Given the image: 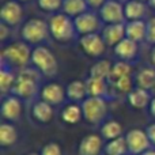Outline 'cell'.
Instances as JSON below:
<instances>
[{"instance_id": "cell-27", "label": "cell", "mask_w": 155, "mask_h": 155, "mask_svg": "<svg viewBox=\"0 0 155 155\" xmlns=\"http://www.w3.org/2000/svg\"><path fill=\"white\" fill-rule=\"evenodd\" d=\"M135 83L136 87L146 88V90H151L155 86V67H147L143 68L137 72L135 78Z\"/></svg>"}, {"instance_id": "cell-12", "label": "cell", "mask_w": 155, "mask_h": 155, "mask_svg": "<svg viewBox=\"0 0 155 155\" xmlns=\"http://www.w3.org/2000/svg\"><path fill=\"white\" fill-rule=\"evenodd\" d=\"M40 97L42 101L51 104L52 106H57V105L64 102V99L67 98V94H65V88L60 83L52 82L46 83L45 86L41 87Z\"/></svg>"}, {"instance_id": "cell-16", "label": "cell", "mask_w": 155, "mask_h": 155, "mask_svg": "<svg viewBox=\"0 0 155 155\" xmlns=\"http://www.w3.org/2000/svg\"><path fill=\"white\" fill-rule=\"evenodd\" d=\"M101 35L107 46L114 48L120 41L125 38V23H110L102 27Z\"/></svg>"}, {"instance_id": "cell-17", "label": "cell", "mask_w": 155, "mask_h": 155, "mask_svg": "<svg viewBox=\"0 0 155 155\" xmlns=\"http://www.w3.org/2000/svg\"><path fill=\"white\" fill-rule=\"evenodd\" d=\"M147 35V22L144 19L139 21H127L125 22V37L136 42L146 41Z\"/></svg>"}, {"instance_id": "cell-6", "label": "cell", "mask_w": 155, "mask_h": 155, "mask_svg": "<svg viewBox=\"0 0 155 155\" xmlns=\"http://www.w3.org/2000/svg\"><path fill=\"white\" fill-rule=\"evenodd\" d=\"M83 112V120L91 125H98L107 114V99L98 97H87L80 104Z\"/></svg>"}, {"instance_id": "cell-31", "label": "cell", "mask_w": 155, "mask_h": 155, "mask_svg": "<svg viewBox=\"0 0 155 155\" xmlns=\"http://www.w3.org/2000/svg\"><path fill=\"white\" fill-rule=\"evenodd\" d=\"M132 74V67L128 61H120L114 63L113 64V68H112V74H110V78H109V82H114V80L120 79L123 76H128Z\"/></svg>"}, {"instance_id": "cell-45", "label": "cell", "mask_w": 155, "mask_h": 155, "mask_svg": "<svg viewBox=\"0 0 155 155\" xmlns=\"http://www.w3.org/2000/svg\"><path fill=\"white\" fill-rule=\"evenodd\" d=\"M117 2H121V3H123V2H128V0H117Z\"/></svg>"}, {"instance_id": "cell-8", "label": "cell", "mask_w": 155, "mask_h": 155, "mask_svg": "<svg viewBox=\"0 0 155 155\" xmlns=\"http://www.w3.org/2000/svg\"><path fill=\"white\" fill-rule=\"evenodd\" d=\"M98 15L101 21L106 25L110 23H124V3L117 0H106L105 4L98 10Z\"/></svg>"}, {"instance_id": "cell-42", "label": "cell", "mask_w": 155, "mask_h": 155, "mask_svg": "<svg viewBox=\"0 0 155 155\" xmlns=\"http://www.w3.org/2000/svg\"><path fill=\"white\" fill-rule=\"evenodd\" d=\"M148 5L155 10V0H148Z\"/></svg>"}, {"instance_id": "cell-36", "label": "cell", "mask_w": 155, "mask_h": 155, "mask_svg": "<svg viewBox=\"0 0 155 155\" xmlns=\"http://www.w3.org/2000/svg\"><path fill=\"white\" fill-rule=\"evenodd\" d=\"M146 132H147L148 137H150V142H151V146L155 148V123L150 124V125L146 128Z\"/></svg>"}, {"instance_id": "cell-7", "label": "cell", "mask_w": 155, "mask_h": 155, "mask_svg": "<svg viewBox=\"0 0 155 155\" xmlns=\"http://www.w3.org/2000/svg\"><path fill=\"white\" fill-rule=\"evenodd\" d=\"M124 136H125L127 144H128V150H129V154L131 155H140L153 147L147 132L140 128L129 129Z\"/></svg>"}, {"instance_id": "cell-9", "label": "cell", "mask_w": 155, "mask_h": 155, "mask_svg": "<svg viewBox=\"0 0 155 155\" xmlns=\"http://www.w3.org/2000/svg\"><path fill=\"white\" fill-rule=\"evenodd\" d=\"M79 46L87 56L90 57H99L106 51V42L104 41L99 33H91V34L80 35Z\"/></svg>"}, {"instance_id": "cell-28", "label": "cell", "mask_w": 155, "mask_h": 155, "mask_svg": "<svg viewBox=\"0 0 155 155\" xmlns=\"http://www.w3.org/2000/svg\"><path fill=\"white\" fill-rule=\"evenodd\" d=\"M61 11L65 15L71 16V18H76L80 14L88 11V5L86 0H64L63 2Z\"/></svg>"}, {"instance_id": "cell-13", "label": "cell", "mask_w": 155, "mask_h": 155, "mask_svg": "<svg viewBox=\"0 0 155 155\" xmlns=\"http://www.w3.org/2000/svg\"><path fill=\"white\" fill-rule=\"evenodd\" d=\"M2 117L7 121H16L22 116V99L14 94H8L2 102Z\"/></svg>"}, {"instance_id": "cell-15", "label": "cell", "mask_w": 155, "mask_h": 155, "mask_svg": "<svg viewBox=\"0 0 155 155\" xmlns=\"http://www.w3.org/2000/svg\"><path fill=\"white\" fill-rule=\"evenodd\" d=\"M113 52L123 61H134L136 60L137 53H139V42L125 37L113 48Z\"/></svg>"}, {"instance_id": "cell-20", "label": "cell", "mask_w": 155, "mask_h": 155, "mask_svg": "<svg viewBox=\"0 0 155 155\" xmlns=\"http://www.w3.org/2000/svg\"><path fill=\"white\" fill-rule=\"evenodd\" d=\"M65 94H67V99L71 102H76V104H82L86 98L88 97L87 93V84L83 80H72L67 84L65 87Z\"/></svg>"}, {"instance_id": "cell-22", "label": "cell", "mask_w": 155, "mask_h": 155, "mask_svg": "<svg viewBox=\"0 0 155 155\" xmlns=\"http://www.w3.org/2000/svg\"><path fill=\"white\" fill-rule=\"evenodd\" d=\"M86 84H87L88 97H98V98H105L109 101L110 93H109V83H107V80L88 78L86 80Z\"/></svg>"}, {"instance_id": "cell-39", "label": "cell", "mask_w": 155, "mask_h": 155, "mask_svg": "<svg viewBox=\"0 0 155 155\" xmlns=\"http://www.w3.org/2000/svg\"><path fill=\"white\" fill-rule=\"evenodd\" d=\"M148 107H150V114H151V116H153V117L155 118V97H154L153 99H151V102H150V106H148Z\"/></svg>"}, {"instance_id": "cell-3", "label": "cell", "mask_w": 155, "mask_h": 155, "mask_svg": "<svg viewBox=\"0 0 155 155\" xmlns=\"http://www.w3.org/2000/svg\"><path fill=\"white\" fill-rule=\"evenodd\" d=\"M48 25L51 35L59 42H70L78 34L74 19L64 12L53 14L48 21Z\"/></svg>"}, {"instance_id": "cell-40", "label": "cell", "mask_w": 155, "mask_h": 155, "mask_svg": "<svg viewBox=\"0 0 155 155\" xmlns=\"http://www.w3.org/2000/svg\"><path fill=\"white\" fill-rule=\"evenodd\" d=\"M150 60H151V64L155 67V45H154V48L151 49V53H150Z\"/></svg>"}, {"instance_id": "cell-33", "label": "cell", "mask_w": 155, "mask_h": 155, "mask_svg": "<svg viewBox=\"0 0 155 155\" xmlns=\"http://www.w3.org/2000/svg\"><path fill=\"white\" fill-rule=\"evenodd\" d=\"M113 84H114V87L117 88L120 93L129 94V91L132 90V79H131V75L123 76V78H120V79L114 80V82H113Z\"/></svg>"}, {"instance_id": "cell-23", "label": "cell", "mask_w": 155, "mask_h": 155, "mask_svg": "<svg viewBox=\"0 0 155 155\" xmlns=\"http://www.w3.org/2000/svg\"><path fill=\"white\" fill-rule=\"evenodd\" d=\"M15 83L16 75L12 71V68L5 64H2V68H0V91H2V95L4 97L5 94L12 93Z\"/></svg>"}, {"instance_id": "cell-10", "label": "cell", "mask_w": 155, "mask_h": 155, "mask_svg": "<svg viewBox=\"0 0 155 155\" xmlns=\"http://www.w3.org/2000/svg\"><path fill=\"white\" fill-rule=\"evenodd\" d=\"M74 23H75L76 33L79 35L91 34V33H98L101 29V18L98 14L91 12V11H86V12L80 14L79 16L74 18Z\"/></svg>"}, {"instance_id": "cell-44", "label": "cell", "mask_w": 155, "mask_h": 155, "mask_svg": "<svg viewBox=\"0 0 155 155\" xmlns=\"http://www.w3.org/2000/svg\"><path fill=\"white\" fill-rule=\"evenodd\" d=\"M16 2H30V0H16Z\"/></svg>"}, {"instance_id": "cell-41", "label": "cell", "mask_w": 155, "mask_h": 155, "mask_svg": "<svg viewBox=\"0 0 155 155\" xmlns=\"http://www.w3.org/2000/svg\"><path fill=\"white\" fill-rule=\"evenodd\" d=\"M140 155H155V148H150V150L144 151V153L140 154Z\"/></svg>"}, {"instance_id": "cell-14", "label": "cell", "mask_w": 155, "mask_h": 155, "mask_svg": "<svg viewBox=\"0 0 155 155\" xmlns=\"http://www.w3.org/2000/svg\"><path fill=\"white\" fill-rule=\"evenodd\" d=\"M104 137L101 135H86L78 146V155H99L104 148Z\"/></svg>"}, {"instance_id": "cell-32", "label": "cell", "mask_w": 155, "mask_h": 155, "mask_svg": "<svg viewBox=\"0 0 155 155\" xmlns=\"http://www.w3.org/2000/svg\"><path fill=\"white\" fill-rule=\"evenodd\" d=\"M63 2L64 0H37V5L45 12H57L61 10Z\"/></svg>"}, {"instance_id": "cell-43", "label": "cell", "mask_w": 155, "mask_h": 155, "mask_svg": "<svg viewBox=\"0 0 155 155\" xmlns=\"http://www.w3.org/2000/svg\"><path fill=\"white\" fill-rule=\"evenodd\" d=\"M26 155H41L40 153H29V154H26Z\"/></svg>"}, {"instance_id": "cell-5", "label": "cell", "mask_w": 155, "mask_h": 155, "mask_svg": "<svg viewBox=\"0 0 155 155\" xmlns=\"http://www.w3.org/2000/svg\"><path fill=\"white\" fill-rule=\"evenodd\" d=\"M22 40L30 45H40L51 35L49 25L41 18H31L23 23L21 29Z\"/></svg>"}, {"instance_id": "cell-38", "label": "cell", "mask_w": 155, "mask_h": 155, "mask_svg": "<svg viewBox=\"0 0 155 155\" xmlns=\"http://www.w3.org/2000/svg\"><path fill=\"white\" fill-rule=\"evenodd\" d=\"M8 34H10V26H7L5 23H2V35H0L2 41H4Z\"/></svg>"}, {"instance_id": "cell-2", "label": "cell", "mask_w": 155, "mask_h": 155, "mask_svg": "<svg viewBox=\"0 0 155 155\" xmlns=\"http://www.w3.org/2000/svg\"><path fill=\"white\" fill-rule=\"evenodd\" d=\"M31 51L25 41L10 44L2 51V64L11 68H25L31 61Z\"/></svg>"}, {"instance_id": "cell-19", "label": "cell", "mask_w": 155, "mask_h": 155, "mask_svg": "<svg viewBox=\"0 0 155 155\" xmlns=\"http://www.w3.org/2000/svg\"><path fill=\"white\" fill-rule=\"evenodd\" d=\"M124 15L127 21H139L147 15V4L140 0H128L124 3Z\"/></svg>"}, {"instance_id": "cell-35", "label": "cell", "mask_w": 155, "mask_h": 155, "mask_svg": "<svg viewBox=\"0 0 155 155\" xmlns=\"http://www.w3.org/2000/svg\"><path fill=\"white\" fill-rule=\"evenodd\" d=\"M146 41L151 45H155V16L150 18L147 21V35H146Z\"/></svg>"}, {"instance_id": "cell-46", "label": "cell", "mask_w": 155, "mask_h": 155, "mask_svg": "<svg viewBox=\"0 0 155 155\" xmlns=\"http://www.w3.org/2000/svg\"><path fill=\"white\" fill-rule=\"evenodd\" d=\"M140 2H144V3H148V0H140Z\"/></svg>"}, {"instance_id": "cell-30", "label": "cell", "mask_w": 155, "mask_h": 155, "mask_svg": "<svg viewBox=\"0 0 155 155\" xmlns=\"http://www.w3.org/2000/svg\"><path fill=\"white\" fill-rule=\"evenodd\" d=\"M105 155H128V144H127L125 136H120L117 139L109 140L104 147Z\"/></svg>"}, {"instance_id": "cell-34", "label": "cell", "mask_w": 155, "mask_h": 155, "mask_svg": "<svg viewBox=\"0 0 155 155\" xmlns=\"http://www.w3.org/2000/svg\"><path fill=\"white\" fill-rule=\"evenodd\" d=\"M41 155H63V150L60 144L56 142H49L41 148Z\"/></svg>"}, {"instance_id": "cell-26", "label": "cell", "mask_w": 155, "mask_h": 155, "mask_svg": "<svg viewBox=\"0 0 155 155\" xmlns=\"http://www.w3.org/2000/svg\"><path fill=\"white\" fill-rule=\"evenodd\" d=\"M113 64L106 59L98 60L97 63H94L90 68L88 72V78H94V79H105L109 80L110 74H112Z\"/></svg>"}, {"instance_id": "cell-29", "label": "cell", "mask_w": 155, "mask_h": 155, "mask_svg": "<svg viewBox=\"0 0 155 155\" xmlns=\"http://www.w3.org/2000/svg\"><path fill=\"white\" fill-rule=\"evenodd\" d=\"M101 136L105 140H113L123 136V125L116 120H107L101 125Z\"/></svg>"}, {"instance_id": "cell-24", "label": "cell", "mask_w": 155, "mask_h": 155, "mask_svg": "<svg viewBox=\"0 0 155 155\" xmlns=\"http://www.w3.org/2000/svg\"><path fill=\"white\" fill-rule=\"evenodd\" d=\"M83 118V112L80 104L71 102L61 110V120L68 125H75Z\"/></svg>"}, {"instance_id": "cell-4", "label": "cell", "mask_w": 155, "mask_h": 155, "mask_svg": "<svg viewBox=\"0 0 155 155\" xmlns=\"http://www.w3.org/2000/svg\"><path fill=\"white\" fill-rule=\"evenodd\" d=\"M31 64L44 76L52 78L59 71V63L54 53L45 45H37L31 51Z\"/></svg>"}, {"instance_id": "cell-21", "label": "cell", "mask_w": 155, "mask_h": 155, "mask_svg": "<svg viewBox=\"0 0 155 155\" xmlns=\"http://www.w3.org/2000/svg\"><path fill=\"white\" fill-rule=\"evenodd\" d=\"M151 99L153 98H151L150 90H146V88L135 87L128 94V104L134 109H144L146 106H150Z\"/></svg>"}, {"instance_id": "cell-18", "label": "cell", "mask_w": 155, "mask_h": 155, "mask_svg": "<svg viewBox=\"0 0 155 155\" xmlns=\"http://www.w3.org/2000/svg\"><path fill=\"white\" fill-rule=\"evenodd\" d=\"M31 116L35 121L41 124H49L52 121L54 116V110H53V106L48 102L42 101H35L31 106Z\"/></svg>"}, {"instance_id": "cell-25", "label": "cell", "mask_w": 155, "mask_h": 155, "mask_svg": "<svg viewBox=\"0 0 155 155\" xmlns=\"http://www.w3.org/2000/svg\"><path fill=\"white\" fill-rule=\"evenodd\" d=\"M18 142V129L11 123H2L0 125V146L3 148L11 147Z\"/></svg>"}, {"instance_id": "cell-37", "label": "cell", "mask_w": 155, "mask_h": 155, "mask_svg": "<svg viewBox=\"0 0 155 155\" xmlns=\"http://www.w3.org/2000/svg\"><path fill=\"white\" fill-rule=\"evenodd\" d=\"M105 2L106 0H86L88 8H93V10H99L105 4Z\"/></svg>"}, {"instance_id": "cell-1", "label": "cell", "mask_w": 155, "mask_h": 155, "mask_svg": "<svg viewBox=\"0 0 155 155\" xmlns=\"http://www.w3.org/2000/svg\"><path fill=\"white\" fill-rule=\"evenodd\" d=\"M42 74L34 67H25L21 68L19 74L16 75V83L12 88L14 95L19 97L21 99L29 101L38 95L41 91L40 88V80Z\"/></svg>"}, {"instance_id": "cell-11", "label": "cell", "mask_w": 155, "mask_h": 155, "mask_svg": "<svg viewBox=\"0 0 155 155\" xmlns=\"http://www.w3.org/2000/svg\"><path fill=\"white\" fill-rule=\"evenodd\" d=\"M22 18H23V8H22L19 2L11 0V2H5L2 5V10H0L2 23H5L7 26L14 27L21 23Z\"/></svg>"}]
</instances>
